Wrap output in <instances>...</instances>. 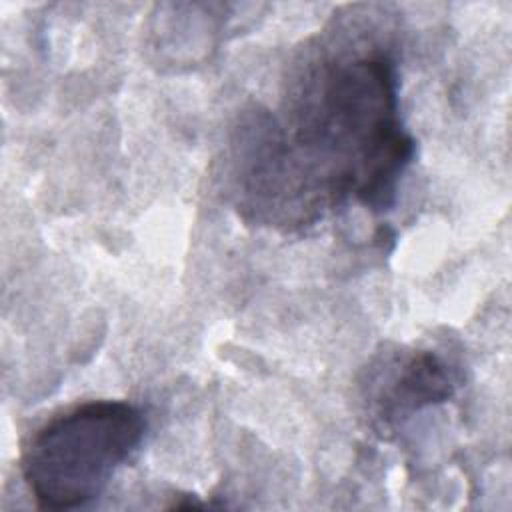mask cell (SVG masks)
I'll list each match as a JSON object with an SVG mask.
<instances>
[{
	"instance_id": "cell-3",
	"label": "cell",
	"mask_w": 512,
	"mask_h": 512,
	"mask_svg": "<svg viewBox=\"0 0 512 512\" xmlns=\"http://www.w3.org/2000/svg\"><path fill=\"white\" fill-rule=\"evenodd\" d=\"M452 392L454 382L446 362L430 350H414L374 374L368 384L370 412L384 430L430 404L446 402Z\"/></svg>"
},
{
	"instance_id": "cell-1",
	"label": "cell",
	"mask_w": 512,
	"mask_h": 512,
	"mask_svg": "<svg viewBox=\"0 0 512 512\" xmlns=\"http://www.w3.org/2000/svg\"><path fill=\"white\" fill-rule=\"evenodd\" d=\"M414 152L394 58L378 48L322 56L304 68L280 122L256 114L240 132L242 204L256 220L288 228L348 200L384 212Z\"/></svg>"
},
{
	"instance_id": "cell-2",
	"label": "cell",
	"mask_w": 512,
	"mask_h": 512,
	"mask_svg": "<svg viewBox=\"0 0 512 512\" xmlns=\"http://www.w3.org/2000/svg\"><path fill=\"white\" fill-rule=\"evenodd\" d=\"M148 420L126 400H88L46 420L24 446L22 478L42 510L96 500L140 450Z\"/></svg>"
}]
</instances>
